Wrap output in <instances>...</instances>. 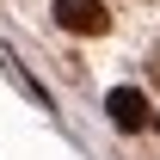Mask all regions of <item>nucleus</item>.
<instances>
[{"mask_svg":"<svg viewBox=\"0 0 160 160\" xmlns=\"http://www.w3.org/2000/svg\"><path fill=\"white\" fill-rule=\"evenodd\" d=\"M154 80H160V49H154Z\"/></svg>","mask_w":160,"mask_h":160,"instance_id":"nucleus-3","label":"nucleus"},{"mask_svg":"<svg viewBox=\"0 0 160 160\" xmlns=\"http://www.w3.org/2000/svg\"><path fill=\"white\" fill-rule=\"evenodd\" d=\"M154 129H160V117H154Z\"/></svg>","mask_w":160,"mask_h":160,"instance_id":"nucleus-4","label":"nucleus"},{"mask_svg":"<svg viewBox=\"0 0 160 160\" xmlns=\"http://www.w3.org/2000/svg\"><path fill=\"white\" fill-rule=\"evenodd\" d=\"M105 111H111L117 129H142V123L154 117V105H148L142 86H111V92H105Z\"/></svg>","mask_w":160,"mask_h":160,"instance_id":"nucleus-2","label":"nucleus"},{"mask_svg":"<svg viewBox=\"0 0 160 160\" xmlns=\"http://www.w3.org/2000/svg\"><path fill=\"white\" fill-rule=\"evenodd\" d=\"M49 12H56V25L74 31V37H99V31H111V6H105V0H56Z\"/></svg>","mask_w":160,"mask_h":160,"instance_id":"nucleus-1","label":"nucleus"}]
</instances>
